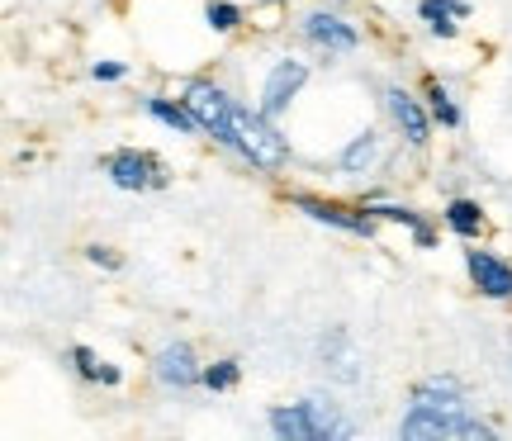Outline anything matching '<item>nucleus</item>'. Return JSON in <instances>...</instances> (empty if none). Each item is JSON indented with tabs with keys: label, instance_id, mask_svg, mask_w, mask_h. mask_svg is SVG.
Listing matches in <instances>:
<instances>
[{
	"label": "nucleus",
	"instance_id": "f257e3e1",
	"mask_svg": "<svg viewBox=\"0 0 512 441\" xmlns=\"http://www.w3.org/2000/svg\"><path fill=\"white\" fill-rule=\"evenodd\" d=\"M403 441H446V437H465V441H494L498 427L484 423L470 404V389L460 385L456 375H422L413 394H408V413L399 423Z\"/></svg>",
	"mask_w": 512,
	"mask_h": 441
},
{
	"label": "nucleus",
	"instance_id": "f03ea898",
	"mask_svg": "<svg viewBox=\"0 0 512 441\" xmlns=\"http://www.w3.org/2000/svg\"><path fill=\"white\" fill-rule=\"evenodd\" d=\"M228 147L238 152L242 162H252L256 171H266V176H275V171H285V166H290V143L280 138L275 119H266V114L252 110V105H233Z\"/></svg>",
	"mask_w": 512,
	"mask_h": 441
},
{
	"label": "nucleus",
	"instance_id": "7ed1b4c3",
	"mask_svg": "<svg viewBox=\"0 0 512 441\" xmlns=\"http://www.w3.org/2000/svg\"><path fill=\"white\" fill-rule=\"evenodd\" d=\"M266 423L280 441H347L351 423L323 399H299V404H275Z\"/></svg>",
	"mask_w": 512,
	"mask_h": 441
},
{
	"label": "nucleus",
	"instance_id": "20e7f679",
	"mask_svg": "<svg viewBox=\"0 0 512 441\" xmlns=\"http://www.w3.org/2000/svg\"><path fill=\"white\" fill-rule=\"evenodd\" d=\"M181 100L190 105V114L200 119V129L214 138V143L228 147V124H233V95L223 91L219 81H209V76H195V81H185Z\"/></svg>",
	"mask_w": 512,
	"mask_h": 441
},
{
	"label": "nucleus",
	"instance_id": "39448f33",
	"mask_svg": "<svg viewBox=\"0 0 512 441\" xmlns=\"http://www.w3.org/2000/svg\"><path fill=\"white\" fill-rule=\"evenodd\" d=\"M100 166H105L110 185L133 190V195H143V190H162L166 185V166L157 162L152 152H143V147H114Z\"/></svg>",
	"mask_w": 512,
	"mask_h": 441
},
{
	"label": "nucleus",
	"instance_id": "423d86ee",
	"mask_svg": "<svg viewBox=\"0 0 512 441\" xmlns=\"http://www.w3.org/2000/svg\"><path fill=\"white\" fill-rule=\"evenodd\" d=\"M290 204L299 209V214H309L313 223H328V228L351 233V238H375V223H380L366 204H361V209H347V204L323 200V195H290Z\"/></svg>",
	"mask_w": 512,
	"mask_h": 441
},
{
	"label": "nucleus",
	"instance_id": "0eeeda50",
	"mask_svg": "<svg viewBox=\"0 0 512 441\" xmlns=\"http://www.w3.org/2000/svg\"><path fill=\"white\" fill-rule=\"evenodd\" d=\"M299 34L309 38L318 53H328V57H342V53H356V48H361V29L347 24L337 10H323V5L299 19Z\"/></svg>",
	"mask_w": 512,
	"mask_h": 441
},
{
	"label": "nucleus",
	"instance_id": "6e6552de",
	"mask_svg": "<svg viewBox=\"0 0 512 441\" xmlns=\"http://www.w3.org/2000/svg\"><path fill=\"white\" fill-rule=\"evenodd\" d=\"M304 81H309V62H299V57H280L271 72H266V86H261V105H256V110L266 114V119H280V114L299 100Z\"/></svg>",
	"mask_w": 512,
	"mask_h": 441
},
{
	"label": "nucleus",
	"instance_id": "1a4fd4ad",
	"mask_svg": "<svg viewBox=\"0 0 512 441\" xmlns=\"http://www.w3.org/2000/svg\"><path fill=\"white\" fill-rule=\"evenodd\" d=\"M384 110L394 119V129L403 133V143L422 152L427 138H432V114H427V100H418L413 91H403V86H384Z\"/></svg>",
	"mask_w": 512,
	"mask_h": 441
},
{
	"label": "nucleus",
	"instance_id": "9d476101",
	"mask_svg": "<svg viewBox=\"0 0 512 441\" xmlns=\"http://www.w3.org/2000/svg\"><path fill=\"white\" fill-rule=\"evenodd\" d=\"M152 375H157L162 389H181V394L204 385V366H200V356H195L190 342H166V347L152 356Z\"/></svg>",
	"mask_w": 512,
	"mask_h": 441
},
{
	"label": "nucleus",
	"instance_id": "9b49d317",
	"mask_svg": "<svg viewBox=\"0 0 512 441\" xmlns=\"http://www.w3.org/2000/svg\"><path fill=\"white\" fill-rule=\"evenodd\" d=\"M465 271L484 299H512V261L489 247H465Z\"/></svg>",
	"mask_w": 512,
	"mask_h": 441
},
{
	"label": "nucleus",
	"instance_id": "f8f14e48",
	"mask_svg": "<svg viewBox=\"0 0 512 441\" xmlns=\"http://www.w3.org/2000/svg\"><path fill=\"white\" fill-rule=\"evenodd\" d=\"M418 15L432 38H456L460 24L470 19V0H418Z\"/></svg>",
	"mask_w": 512,
	"mask_h": 441
},
{
	"label": "nucleus",
	"instance_id": "ddd939ff",
	"mask_svg": "<svg viewBox=\"0 0 512 441\" xmlns=\"http://www.w3.org/2000/svg\"><path fill=\"white\" fill-rule=\"evenodd\" d=\"M366 209H370V214H375L380 223H403V228L413 233V242H418V247H432V242H437L432 223L422 219L418 209H408V204H380V200H366Z\"/></svg>",
	"mask_w": 512,
	"mask_h": 441
},
{
	"label": "nucleus",
	"instance_id": "4468645a",
	"mask_svg": "<svg viewBox=\"0 0 512 441\" xmlns=\"http://www.w3.org/2000/svg\"><path fill=\"white\" fill-rule=\"evenodd\" d=\"M147 114L157 119V124H166L171 133H185V138H195L200 129V119L190 114V105L185 100H166V95H147Z\"/></svg>",
	"mask_w": 512,
	"mask_h": 441
},
{
	"label": "nucleus",
	"instance_id": "2eb2a0df",
	"mask_svg": "<svg viewBox=\"0 0 512 441\" xmlns=\"http://www.w3.org/2000/svg\"><path fill=\"white\" fill-rule=\"evenodd\" d=\"M422 100H427V114H432V124H441V129H460V105L456 95H451V86L446 81H437V76H427L422 81Z\"/></svg>",
	"mask_w": 512,
	"mask_h": 441
},
{
	"label": "nucleus",
	"instance_id": "dca6fc26",
	"mask_svg": "<svg viewBox=\"0 0 512 441\" xmlns=\"http://www.w3.org/2000/svg\"><path fill=\"white\" fill-rule=\"evenodd\" d=\"M441 219H446V228H451L456 238L475 242L479 233H484V223H489V214H484V204H479V200H451L446 209H441Z\"/></svg>",
	"mask_w": 512,
	"mask_h": 441
},
{
	"label": "nucleus",
	"instance_id": "f3484780",
	"mask_svg": "<svg viewBox=\"0 0 512 441\" xmlns=\"http://www.w3.org/2000/svg\"><path fill=\"white\" fill-rule=\"evenodd\" d=\"M318 351H323V370H332L337 380H356V375H361V370H356V351H351L342 328H332L328 337L318 342Z\"/></svg>",
	"mask_w": 512,
	"mask_h": 441
},
{
	"label": "nucleus",
	"instance_id": "a211bd4d",
	"mask_svg": "<svg viewBox=\"0 0 512 441\" xmlns=\"http://www.w3.org/2000/svg\"><path fill=\"white\" fill-rule=\"evenodd\" d=\"M375 157H380V133L366 129V133H356L347 147H342V157H337V166L347 171V176H366L370 166H375Z\"/></svg>",
	"mask_w": 512,
	"mask_h": 441
},
{
	"label": "nucleus",
	"instance_id": "6ab92c4d",
	"mask_svg": "<svg viewBox=\"0 0 512 441\" xmlns=\"http://www.w3.org/2000/svg\"><path fill=\"white\" fill-rule=\"evenodd\" d=\"M72 366H76V375L81 380H91V385H119L124 375H119V366H110L100 351H91V347H72Z\"/></svg>",
	"mask_w": 512,
	"mask_h": 441
},
{
	"label": "nucleus",
	"instance_id": "aec40b11",
	"mask_svg": "<svg viewBox=\"0 0 512 441\" xmlns=\"http://www.w3.org/2000/svg\"><path fill=\"white\" fill-rule=\"evenodd\" d=\"M238 380H242V366L233 361V356H223V361H214V366H204V389H214V394L238 389Z\"/></svg>",
	"mask_w": 512,
	"mask_h": 441
},
{
	"label": "nucleus",
	"instance_id": "412c9836",
	"mask_svg": "<svg viewBox=\"0 0 512 441\" xmlns=\"http://www.w3.org/2000/svg\"><path fill=\"white\" fill-rule=\"evenodd\" d=\"M204 19H209L214 34H233V29L242 24V10L233 5V0H209V5H204Z\"/></svg>",
	"mask_w": 512,
	"mask_h": 441
},
{
	"label": "nucleus",
	"instance_id": "4be33fe9",
	"mask_svg": "<svg viewBox=\"0 0 512 441\" xmlns=\"http://www.w3.org/2000/svg\"><path fill=\"white\" fill-rule=\"evenodd\" d=\"M91 76H95V81H124L128 67H124V62H95Z\"/></svg>",
	"mask_w": 512,
	"mask_h": 441
},
{
	"label": "nucleus",
	"instance_id": "5701e85b",
	"mask_svg": "<svg viewBox=\"0 0 512 441\" xmlns=\"http://www.w3.org/2000/svg\"><path fill=\"white\" fill-rule=\"evenodd\" d=\"M86 257H91L95 266H110V271H119V257H114V247H100V242H91V247H86Z\"/></svg>",
	"mask_w": 512,
	"mask_h": 441
},
{
	"label": "nucleus",
	"instance_id": "b1692460",
	"mask_svg": "<svg viewBox=\"0 0 512 441\" xmlns=\"http://www.w3.org/2000/svg\"><path fill=\"white\" fill-rule=\"evenodd\" d=\"M256 5H285V0H256Z\"/></svg>",
	"mask_w": 512,
	"mask_h": 441
}]
</instances>
